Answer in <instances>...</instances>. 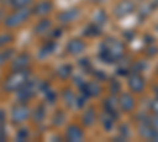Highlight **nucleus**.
<instances>
[{
	"label": "nucleus",
	"instance_id": "obj_1",
	"mask_svg": "<svg viewBox=\"0 0 158 142\" xmlns=\"http://www.w3.org/2000/svg\"><path fill=\"white\" fill-rule=\"evenodd\" d=\"M32 16V10L27 8H15V11H11L8 16H5L3 24L6 29H18L21 25H24Z\"/></svg>",
	"mask_w": 158,
	"mask_h": 142
},
{
	"label": "nucleus",
	"instance_id": "obj_2",
	"mask_svg": "<svg viewBox=\"0 0 158 142\" xmlns=\"http://www.w3.org/2000/svg\"><path fill=\"white\" fill-rule=\"evenodd\" d=\"M29 70H13V73L3 84V88L6 92H18L19 88H22L29 82Z\"/></svg>",
	"mask_w": 158,
	"mask_h": 142
},
{
	"label": "nucleus",
	"instance_id": "obj_3",
	"mask_svg": "<svg viewBox=\"0 0 158 142\" xmlns=\"http://www.w3.org/2000/svg\"><path fill=\"white\" fill-rule=\"evenodd\" d=\"M29 117H30V109L25 103L19 101L18 104L13 106V109H11V122L13 123H16V125L24 123L25 120H29Z\"/></svg>",
	"mask_w": 158,
	"mask_h": 142
},
{
	"label": "nucleus",
	"instance_id": "obj_4",
	"mask_svg": "<svg viewBox=\"0 0 158 142\" xmlns=\"http://www.w3.org/2000/svg\"><path fill=\"white\" fill-rule=\"evenodd\" d=\"M104 47H106V51H104V52L108 54L106 59L111 60V62L120 59V57L123 55V46L118 43V41H115V40H109L106 44H104Z\"/></svg>",
	"mask_w": 158,
	"mask_h": 142
},
{
	"label": "nucleus",
	"instance_id": "obj_5",
	"mask_svg": "<svg viewBox=\"0 0 158 142\" xmlns=\"http://www.w3.org/2000/svg\"><path fill=\"white\" fill-rule=\"evenodd\" d=\"M135 11V3L130 2V0H122L120 3H117L115 8H114V14L117 18H125L128 14Z\"/></svg>",
	"mask_w": 158,
	"mask_h": 142
},
{
	"label": "nucleus",
	"instance_id": "obj_6",
	"mask_svg": "<svg viewBox=\"0 0 158 142\" xmlns=\"http://www.w3.org/2000/svg\"><path fill=\"white\" fill-rule=\"evenodd\" d=\"M128 85L135 93H141L144 87H146V81H144V77L141 74H131L128 79Z\"/></svg>",
	"mask_w": 158,
	"mask_h": 142
},
{
	"label": "nucleus",
	"instance_id": "obj_7",
	"mask_svg": "<svg viewBox=\"0 0 158 142\" xmlns=\"http://www.w3.org/2000/svg\"><path fill=\"white\" fill-rule=\"evenodd\" d=\"M52 11V2L51 0H41V2H38L33 8V14L35 16H40V18H44L48 16L49 13Z\"/></svg>",
	"mask_w": 158,
	"mask_h": 142
},
{
	"label": "nucleus",
	"instance_id": "obj_8",
	"mask_svg": "<svg viewBox=\"0 0 158 142\" xmlns=\"http://www.w3.org/2000/svg\"><path fill=\"white\" fill-rule=\"evenodd\" d=\"M65 136H67V139L71 140V142H81L84 139V131H82V128H79L77 125H70L67 128Z\"/></svg>",
	"mask_w": 158,
	"mask_h": 142
},
{
	"label": "nucleus",
	"instance_id": "obj_9",
	"mask_svg": "<svg viewBox=\"0 0 158 142\" xmlns=\"http://www.w3.org/2000/svg\"><path fill=\"white\" fill-rule=\"evenodd\" d=\"M85 49V44L82 40H79V38H73V40L67 44V52L71 54V55H79L82 54Z\"/></svg>",
	"mask_w": 158,
	"mask_h": 142
},
{
	"label": "nucleus",
	"instance_id": "obj_10",
	"mask_svg": "<svg viewBox=\"0 0 158 142\" xmlns=\"http://www.w3.org/2000/svg\"><path fill=\"white\" fill-rule=\"evenodd\" d=\"M135 106H136V101H135V98L131 96L130 93H123L120 98H118V108H120L122 111L131 112L135 109Z\"/></svg>",
	"mask_w": 158,
	"mask_h": 142
},
{
	"label": "nucleus",
	"instance_id": "obj_11",
	"mask_svg": "<svg viewBox=\"0 0 158 142\" xmlns=\"http://www.w3.org/2000/svg\"><path fill=\"white\" fill-rule=\"evenodd\" d=\"M33 95H35V85H32V82H27L22 88L18 90V99L22 101V103L29 101Z\"/></svg>",
	"mask_w": 158,
	"mask_h": 142
},
{
	"label": "nucleus",
	"instance_id": "obj_12",
	"mask_svg": "<svg viewBox=\"0 0 158 142\" xmlns=\"http://www.w3.org/2000/svg\"><path fill=\"white\" fill-rule=\"evenodd\" d=\"M30 65V55L29 54H19V57H16L13 60V70H27Z\"/></svg>",
	"mask_w": 158,
	"mask_h": 142
},
{
	"label": "nucleus",
	"instance_id": "obj_13",
	"mask_svg": "<svg viewBox=\"0 0 158 142\" xmlns=\"http://www.w3.org/2000/svg\"><path fill=\"white\" fill-rule=\"evenodd\" d=\"M77 16H79V10H77V8H71V10H68V11H63V13H62V14H60V21L70 22V21L77 19Z\"/></svg>",
	"mask_w": 158,
	"mask_h": 142
},
{
	"label": "nucleus",
	"instance_id": "obj_14",
	"mask_svg": "<svg viewBox=\"0 0 158 142\" xmlns=\"http://www.w3.org/2000/svg\"><path fill=\"white\" fill-rule=\"evenodd\" d=\"M49 29H51V21L49 19H41V21L36 24V27L33 30H35L36 35H44Z\"/></svg>",
	"mask_w": 158,
	"mask_h": 142
},
{
	"label": "nucleus",
	"instance_id": "obj_15",
	"mask_svg": "<svg viewBox=\"0 0 158 142\" xmlns=\"http://www.w3.org/2000/svg\"><path fill=\"white\" fill-rule=\"evenodd\" d=\"M11 8H27L30 6L35 0H8Z\"/></svg>",
	"mask_w": 158,
	"mask_h": 142
},
{
	"label": "nucleus",
	"instance_id": "obj_16",
	"mask_svg": "<svg viewBox=\"0 0 158 142\" xmlns=\"http://www.w3.org/2000/svg\"><path fill=\"white\" fill-rule=\"evenodd\" d=\"M82 123L85 126H90V125H94L95 123V111H92L89 109L84 115H82Z\"/></svg>",
	"mask_w": 158,
	"mask_h": 142
},
{
	"label": "nucleus",
	"instance_id": "obj_17",
	"mask_svg": "<svg viewBox=\"0 0 158 142\" xmlns=\"http://www.w3.org/2000/svg\"><path fill=\"white\" fill-rule=\"evenodd\" d=\"M11 55H13V51H11V49H3V51H0V67H3L5 63L10 60Z\"/></svg>",
	"mask_w": 158,
	"mask_h": 142
},
{
	"label": "nucleus",
	"instance_id": "obj_18",
	"mask_svg": "<svg viewBox=\"0 0 158 142\" xmlns=\"http://www.w3.org/2000/svg\"><path fill=\"white\" fill-rule=\"evenodd\" d=\"M103 125H104V130H112V125H114V115L108 114V117H103Z\"/></svg>",
	"mask_w": 158,
	"mask_h": 142
},
{
	"label": "nucleus",
	"instance_id": "obj_19",
	"mask_svg": "<svg viewBox=\"0 0 158 142\" xmlns=\"http://www.w3.org/2000/svg\"><path fill=\"white\" fill-rule=\"evenodd\" d=\"M11 35L10 33H2L0 35V47H5L8 43H11Z\"/></svg>",
	"mask_w": 158,
	"mask_h": 142
},
{
	"label": "nucleus",
	"instance_id": "obj_20",
	"mask_svg": "<svg viewBox=\"0 0 158 142\" xmlns=\"http://www.w3.org/2000/svg\"><path fill=\"white\" fill-rule=\"evenodd\" d=\"M87 87L90 88V90H89V95H98V93H100V87H98V85H95L94 82L89 84Z\"/></svg>",
	"mask_w": 158,
	"mask_h": 142
},
{
	"label": "nucleus",
	"instance_id": "obj_21",
	"mask_svg": "<svg viewBox=\"0 0 158 142\" xmlns=\"http://www.w3.org/2000/svg\"><path fill=\"white\" fill-rule=\"evenodd\" d=\"M70 73H71V68H70V67H62V68L59 70V74L63 77V79H65V77H68Z\"/></svg>",
	"mask_w": 158,
	"mask_h": 142
},
{
	"label": "nucleus",
	"instance_id": "obj_22",
	"mask_svg": "<svg viewBox=\"0 0 158 142\" xmlns=\"http://www.w3.org/2000/svg\"><path fill=\"white\" fill-rule=\"evenodd\" d=\"M63 98H65V101H67V104H68V106L74 103V96H73V93H71V92H65Z\"/></svg>",
	"mask_w": 158,
	"mask_h": 142
},
{
	"label": "nucleus",
	"instance_id": "obj_23",
	"mask_svg": "<svg viewBox=\"0 0 158 142\" xmlns=\"http://www.w3.org/2000/svg\"><path fill=\"white\" fill-rule=\"evenodd\" d=\"M27 136H29L27 131H25V130H21V131L18 133V140H27Z\"/></svg>",
	"mask_w": 158,
	"mask_h": 142
},
{
	"label": "nucleus",
	"instance_id": "obj_24",
	"mask_svg": "<svg viewBox=\"0 0 158 142\" xmlns=\"http://www.w3.org/2000/svg\"><path fill=\"white\" fill-rule=\"evenodd\" d=\"M152 111H153L155 115H158V99H155V101L152 103Z\"/></svg>",
	"mask_w": 158,
	"mask_h": 142
},
{
	"label": "nucleus",
	"instance_id": "obj_25",
	"mask_svg": "<svg viewBox=\"0 0 158 142\" xmlns=\"http://www.w3.org/2000/svg\"><path fill=\"white\" fill-rule=\"evenodd\" d=\"M3 13H5L3 10H0V21H2V19H5V14H3Z\"/></svg>",
	"mask_w": 158,
	"mask_h": 142
},
{
	"label": "nucleus",
	"instance_id": "obj_26",
	"mask_svg": "<svg viewBox=\"0 0 158 142\" xmlns=\"http://www.w3.org/2000/svg\"><path fill=\"white\" fill-rule=\"evenodd\" d=\"M0 2H2V0H0Z\"/></svg>",
	"mask_w": 158,
	"mask_h": 142
}]
</instances>
